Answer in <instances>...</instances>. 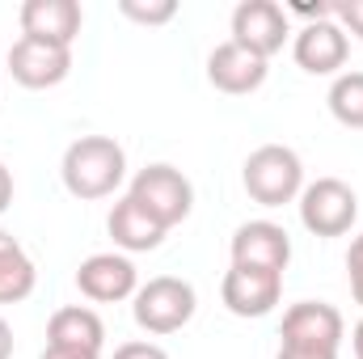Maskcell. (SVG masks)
<instances>
[{
  "label": "cell",
  "instance_id": "obj_1",
  "mask_svg": "<svg viewBox=\"0 0 363 359\" xmlns=\"http://www.w3.org/2000/svg\"><path fill=\"white\" fill-rule=\"evenodd\" d=\"M60 178L72 199H110L127 178V153L110 136H81L64 148Z\"/></svg>",
  "mask_w": 363,
  "mask_h": 359
},
{
  "label": "cell",
  "instance_id": "obj_2",
  "mask_svg": "<svg viewBox=\"0 0 363 359\" xmlns=\"http://www.w3.org/2000/svg\"><path fill=\"white\" fill-rule=\"evenodd\" d=\"M241 182L258 207H283V203H296L304 190V161L287 144H262L245 157Z\"/></svg>",
  "mask_w": 363,
  "mask_h": 359
},
{
  "label": "cell",
  "instance_id": "obj_3",
  "mask_svg": "<svg viewBox=\"0 0 363 359\" xmlns=\"http://www.w3.org/2000/svg\"><path fill=\"white\" fill-rule=\"evenodd\" d=\"M194 309H199V296L178 275H157L140 283V292L131 296V317L148 334H178L182 326H190Z\"/></svg>",
  "mask_w": 363,
  "mask_h": 359
},
{
  "label": "cell",
  "instance_id": "obj_4",
  "mask_svg": "<svg viewBox=\"0 0 363 359\" xmlns=\"http://www.w3.org/2000/svg\"><path fill=\"white\" fill-rule=\"evenodd\" d=\"M127 199H135V203L169 233V228H178L182 220L190 216V207H194V186H190V178H186L182 170H174V165H144V170L131 178Z\"/></svg>",
  "mask_w": 363,
  "mask_h": 359
},
{
  "label": "cell",
  "instance_id": "obj_5",
  "mask_svg": "<svg viewBox=\"0 0 363 359\" xmlns=\"http://www.w3.org/2000/svg\"><path fill=\"white\" fill-rule=\"evenodd\" d=\"M300 224L313 237H347L359 220V194L342 178H317L300 190Z\"/></svg>",
  "mask_w": 363,
  "mask_h": 359
},
{
  "label": "cell",
  "instance_id": "obj_6",
  "mask_svg": "<svg viewBox=\"0 0 363 359\" xmlns=\"http://www.w3.org/2000/svg\"><path fill=\"white\" fill-rule=\"evenodd\" d=\"M279 347H296V351H330L338 355L342 338H347V321L334 304L325 300H300L283 313V330H279Z\"/></svg>",
  "mask_w": 363,
  "mask_h": 359
},
{
  "label": "cell",
  "instance_id": "obj_7",
  "mask_svg": "<svg viewBox=\"0 0 363 359\" xmlns=\"http://www.w3.org/2000/svg\"><path fill=\"white\" fill-rule=\"evenodd\" d=\"M287 34H291V17L274 0H241L233 9V43L254 51V55H262V60L283 51Z\"/></svg>",
  "mask_w": 363,
  "mask_h": 359
},
{
  "label": "cell",
  "instance_id": "obj_8",
  "mask_svg": "<svg viewBox=\"0 0 363 359\" xmlns=\"http://www.w3.org/2000/svg\"><path fill=\"white\" fill-rule=\"evenodd\" d=\"M9 72L26 89H55L72 72V47H55L43 38H17L9 47Z\"/></svg>",
  "mask_w": 363,
  "mask_h": 359
},
{
  "label": "cell",
  "instance_id": "obj_9",
  "mask_svg": "<svg viewBox=\"0 0 363 359\" xmlns=\"http://www.w3.org/2000/svg\"><path fill=\"white\" fill-rule=\"evenodd\" d=\"M283 296V275L279 270H258V267H228L220 283V300L233 317H267L274 313Z\"/></svg>",
  "mask_w": 363,
  "mask_h": 359
},
{
  "label": "cell",
  "instance_id": "obj_10",
  "mask_svg": "<svg viewBox=\"0 0 363 359\" xmlns=\"http://www.w3.org/2000/svg\"><path fill=\"white\" fill-rule=\"evenodd\" d=\"M351 55V38L347 30L330 17V21H313L300 26L291 38V60L308 72V77H338V68Z\"/></svg>",
  "mask_w": 363,
  "mask_h": 359
},
{
  "label": "cell",
  "instance_id": "obj_11",
  "mask_svg": "<svg viewBox=\"0 0 363 359\" xmlns=\"http://www.w3.org/2000/svg\"><path fill=\"white\" fill-rule=\"evenodd\" d=\"M228 254H233V267H258V270H279L283 275L287 263H291V237L274 220H245L233 233Z\"/></svg>",
  "mask_w": 363,
  "mask_h": 359
},
{
  "label": "cell",
  "instance_id": "obj_12",
  "mask_svg": "<svg viewBox=\"0 0 363 359\" xmlns=\"http://www.w3.org/2000/svg\"><path fill=\"white\" fill-rule=\"evenodd\" d=\"M77 287L93 304H118V300H131L140 292V275L127 254L110 250V254H89L77 267Z\"/></svg>",
  "mask_w": 363,
  "mask_h": 359
},
{
  "label": "cell",
  "instance_id": "obj_13",
  "mask_svg": "<svg viewBox=\"0 0 363 359\" xmlns=\"http://www.w3.org/2000/svg\"><path fill=\"white\" fill-rule=\"evenodd\" d=\"M267 72H271L267 60L254 55V51H245V47H237L233 38L220 43V47L207 55V81L220 93H233V97H245V93L262 89Z\"/></svg>",
  "mask_w": 363,
  "mask_h": 359
},
{
  "label": "cell",
  "instance_id": "obj_14",
  "mask_svg": "<svg viewBox=\"0 0 363 359\" xmlns=\"http://www.w3.org/2000/svg\"><path fill=\"white\" fill-rule=\"evenodd\" d=\"M21 34L26 38H43V43H55V47H72L77 34H81V4L77 0H26L21 13Z\"/></svg>",
  "mask_w": 363,
  "mask_h": 359
},
{
  "label": "cell",
  "instance_id": "obj_15",
  "mask_svg": "<svg viewBox=\"0 0 363 359\" xmlns=\"http://www.w3.org/2000/svg\"><path fill=\"white\" fill-rule=\"evenodd\" d=\"M47 347L101 355V347H106V321L93 313L89 304L55 309V313H51V321H47Z\"/></svg>",
  "mask_w": 363,
  "mask_h": 359
},
{
  "label": "cell",
  "instance_id": "obj_16",
  "mask_svg": "<svg viewBox=\"0 0 363 359\" xmlns=\"http://www.w3.org/2000/svg\"><path fill=\"white\" fill-rule=\"evenodd\" d=\"M106 228H110V237H114V245H118L123 254H148V250H157V245L165 241V228H161L135 199H118V203L110 207Z\"/></svg>",
  "mask_w": 363,
  "mask_h": 359
},
{
  "label": "cell",
  "instance_id": "obj_17",
  "mask_svg": "<svg viewBox=\"0 0 363 359\" xmlns=\"http://www.w3.org/2000/svg\"><path fill=\"white\" fill-rule=\"evenodd\" d=\"M38 283L34 258L26 254V245L0 228V304H21Z\"/></svg>",
  "mask_w": 363,
  "mask_h": 359
},
{
  "label": "cell",
  "instance_id": "obj_18",
  "mask_svg": "<svg viewBox=\"0 0 363 359\" xmlns=\"http://www.w3.org/2000/svg\"><path fill=\"white\" fill-rule=\"evenodd\" d=\"M325 101H330V114L342 127L363 131V72H338Z\"/></svg>",
  "mask_w": 363,
  "mask_h": 359
},
{
  "label": "cell",
  "instance_id": "obj_19",
  "mask_svg": "<svg viewBox=\"0 0 363 359\" xmlns=\"http://www.w3.org/2000/svg\"><path fill=\"white\" fill-rule=\"evenodd\" d=\"M118 13L140 26H165L178 17V0H118Z\"/></svg>",
  "mask_w": 363,
  "mask_h": 359
},
{
  "label": "cell",
  "instance_id": "obj_20",
  "mask_svg": "<svg viewBox=\"0 0 363 359\" xmlns=\"http://www.w3.org/2000/svg\"><path fill=\"white\" fill-rule=\"evenodd\" d=\"M347 279H351V296H355V304L363 309V233L351 241V250H347Z\"/></svg>",
  "mask_w": 363,
  "mask_h": 359
},
{
  "label": "cell",
  "instance_id": "obj_21",
  "mask_svg": "<svg viewBox=\"0 0 363 359\" xmlns=\"http://www.w3.org/2000/svg\"><path fill=\"white\" fill-rule=\"evenodd\" d=\"M334 21L347 30V38H351V34L363 38V0H342V4H334Z\"/></svg>",
  "mask_w": 363,
  "mask_h": 359
},
{
  "label": "cell",
  "instance_id": "obj_22",
  "mask_svg": "<svg viewBox=\"0 0 363 359\" xmlns=\"http://www.w3.org/2000/svg\"><path fill=\"white\" fill-rule=\"evenodd\" d=\"M287 17H304V26H313V21H330V17H334V4H330V0H317V4L296 0V4H287Z\"/></svg>",
  "mask_w": 363,
  "mask_h": 359
},
{
  "label": "cell",
  "instance_id": "obj_23",
  "mask_svg": "<svg viewBox=\"0 0 363 359\" xmlns=\"http://www.w3.org/2000/svg\"><path fill=\"white\" fill-rule=\"evenodd\" d=\"M114 359H169L165 355V347H157V343H123Z\"/></svg>",
  "mask_w": 363,
  "mask_h": 359
},
{
  "label": "cell",
  "instance_id": "obj_24",
  "mask_svg": "<svg viewBox=\"0 0 363 359\" xmlns=\"http://www.w3.org/2000/svg\"><path fill=\"white\" fill-rule=\"evenodd\" d=\"M9 203H13V174H9V165L0 161V216L9 211Z\"/></svg>",
  "mask_w": 363,
  "mask_h": 359
},
{
  "label": "cell",
  "instance_id": "obj_25",
  "mask_svg": "<svg viewBox=\"0 0 363 359\" xmlns=\"http://www.w3.org/2000/svg\"><path fill=\"white\" fill-rule=\"evenodd\" d=\"M274 359H338V355H330V351H296V347H279V355Z\"/></svg>",
  "mask_w": 363,
  "mask_h": 359
},
{
  "label": "cell",
  "instance_id": "obj_26",
  "mask_svg": "<svg viewBox=\"0 0 363 359\" xmlns=\"http://www.w3.org/2000/svg\"><path fill=\"white\" fill-rule=\"evenodd\" d=\"M38 359H101V355H89V351H64V347H47Z\"/></svg>",
  "mask_w": 363,
  "mask_h": 359
},
{
  "label": "cell",
  "instance_id": "obj_27",
  "mask_svg": "<svg viewBox=\"0 0 363 359\" xmlns=\"http://www.w3.org/2000/svg\"><path fill=\"white\" fill-rule=\"evenodd\" d=\"M0 359H13V326L0 317Z\"/></svg>",
  "mask_w": 363,
  "mask_h": 359
},
{
  "label": "cell",
  "instance_id": "obj_28",
  "mask_svg": "<svg viewBox=\"0 0 363 359\" xmlns=\"http://www.w3.org/2000/svg\"><path fill=\"white\" fill-rule=\"evenodd\" d=\"M351 347H355V359H363V317L355 321V330H351Z\"/></svg>",
  "mask_w": 363,
  "mask_h": 359
}]
</instances>
